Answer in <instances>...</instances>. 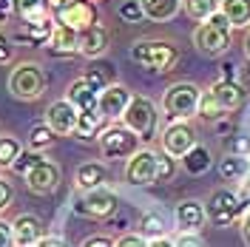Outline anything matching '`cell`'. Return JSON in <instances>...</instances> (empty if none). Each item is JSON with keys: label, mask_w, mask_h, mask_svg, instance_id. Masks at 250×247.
<instances>
[{"label": "cell", "mask_w": 250, "mask_h": 247, "mask_svg": "<svg viewBox=\"0 0 250 247\" xmlns=\"http://www.w3.org/2000/svg\"><path fill=\"white\" fill-rule=\"evenodd\" d=\"M162 151L173 159H182V156L196 145V131H193V125L188 123V120H173L162 128Z\"/></svg>", "instance_id": "obj_9"}, {"label": "cell", "mask_w": 250, "mask_h": 247, "mask_svg": "<svg viewBox=\"0 0 250 247\" xmlns=\"http://www.w3.org/2000/svg\"><path fill=\"white\" fill-rule=\"evenodd\" d=\"M245 54L250 57V34H248V40H245Z\"/></svg>", "instance_id": "obj_49"}, {"label": "cell", "mask_w": 250, "mask_h": 247, "mask_svg": "<svg viewBox=\"0 0 250 247\" xmlns=\"http://www.w3.org/2000/svg\"><path fill=\"white\" fill-rule=\"evenodd\" d=\"M54 3H65V0H51V6H54Z\"/></svg>", "instance_id": "obj_50"}, {"label": "cell", "mask_w": 250, "mask_h": 247, "mask_svg": "<svg viewBox=\"0 0 250 247\" xmlns=\"http://www.w3.org/2000/svg\"><path fill=\"white\" fill-rule=\"evenodd\" d=\"M15 15V0H0V23H6Z\"/></svg>", "instance_id": "obj_44"}, {"label": "cell", "mask_w": 250, "mask_h": 247, "mask_svg": "<svg viewBox=\"0 0 250 247\" xmlns=\"http://www.w3.org/2000/svg\"><path fill=\"white\" fill-rule=\"evenodd\" d=\"M230 154L250 156V137H236L233 142H230Z\"/></svg>", "instance_id": "obj_38"}, {"label": "cell", "mask_w": 250, "mask_h": 247, "mask_svg": "<svg viewBox=\"0 0 250 247\" xmlns=\"http://www.w3.org/2000/svg\"><path fill=\"white\" fill-rule=\"evenodd\" d=\"M156 123H159V114H156V105L148 100V97H131L128 108L123 114V125L128 131H134L140 139L154 137Z\"/></svg>", "instance_id": "obj_5"}, {"label": "cell", "mask_w": 250, "mask_h": 247, "mask_svg": "<svg viewBox=\"0 0 250 247\" xmlns=\"http://www.w3.org/2000/svg\"><path fill=\"white\" fill-rule=\"evenodd\" d=\"M12 233H15V247H37V242L43 239V222L23 213L12 222Z\"/></svg>", "instance_id": "obj_18"}, {"label": "cell", "mask_w": 250, "mask_h": 247, "mask_svg": "<svg viewBox=\"0 0 250 247\" xmlns=\"http://www.w3.org/2000/svg\"><path fill=\"white\" fill-rule=\"evenodd\" d=\"M219 12L228 17L230 29H245L250 26V0H222Z\"/></svg>", "instance_id": "obj_24"}, {"label": "cell", "mask_w": 250, "mask_h": 247, "mask_svg": "<svg viewBox=\"0 0 250 247\" xmlns=\"http://www.w3.org/2000/svg\"><path fill=\"white\" fill-rule=\"evenodd\" d=\"M242 230H245V239H248V245H250V213L245 216V222H242Z\"/></svg>", "instance_id": "obj_47"}, {"label": "cell", "mask_w": 250, "mask_h": 247, "mask_svg": "<svg viewBox=\"0 0 250 247\" xmlns=\"http://www.w3.org/2000/svg\"><path fill=\"white\" fill-rule=\"evenodd\" d=\"M208 219V210L199 199H185L176 205V225L182 233H196L205 225Z\"/></svg>", "instance_id": "obj_17"}, {"label": "cell", "mask_w": 250, "mask_h": 247, "mask_svg": "<svg viewBox=\"0 0 250 247\" xmlns=\"http://www.w3.org/2000/svg\"><path fill=\"white\" fill-rule=\"evenodd\" d=\"M65 100H68L77 111H94L97 108V100H100V91H97L85 77H77L71 85H68Z\"/></svg>", "instance_id": "obj_21"}, {"label": "cell", "mask_w": 250, "mask_h": 247, "mask_svg": "<svg viewBox=\"0 0 250 247\" xmlns=\"http://www.w3.org/2000/svg\"><path fill=\"white\" fill-rule=\"evenodd\" d=\"M242 199L236 196L233 190H216L210 202H208V219L216 225V227H228V225H233L236 219L242 216Z\"/></svg>", "instance_id": "obj_11"}, {"label": "cell", "mask_w": 250, "mask_h": 247, "mask_svg": "<svg viewBox=\"0 0 250 247\" xmlns=\"http://www.w3.org/2000/svg\"><path fill=\"white\" fill-rule=\"evenodd\" d=\"M77 117L80 111L68 103V100H57L46 108V125L57 134V137H68L77 131Z\"/></svg>", "instance_id": "obj_13"}, {"label": "cell", "mask_w": 250, "mask_h": 247, "mask_svg": "<svg viewBox=\"0 0 250 247\" xmlns=\"http://www.w3.org/2000/svg\"><path fill=\"white\" fill-rule=\"evenodd\" d=\"M20 151H23V145H20V139L12 137V134H3L0 137V168H12L15 165V159L20 156Z\"/></svg>", "instance_id": "obj_29"}, {"label": "cell", "mask_w": 250, "mask_h": 247, "mask_svg": "<svg viewBox=\"0 0 250 247\" xmlns=\"http://www.w3.org/2000/svg\"><path fill=\"white\" fill-rule=\"evenodd\" d=\"M83 247H114V242L105 239V236H88V239L83 242Z\"/></svg>", "instance_id": "obj_43"}, {"label": "cell", "mask_w": 250, "mask_h": 247, "mask_svg": "<svg viewBox=\"0 0 250 247\" xmlns=\"http://www.w3.org/2000/svg\"><path fill=\"white\" fill-rule=\"evenodd\" d=\"M176 165H173V156H159V168H156V182H162V179H171Z\"/></svg>", "instance_id": "obj_36"}, {"label": "cell", "mask_w": 250, "mask_h": 247, "mask_svg": "<svg viewBox=\"0 0 250 247\" xmlns=\"http://www.w3.org/2000/svg\"><path fill=\"white\" fill-rule=\"evenodd\" d=\"M51 142H54V131H51L46 123L31 125V131H29V148L31 151H43V148H48Z\"/></svg>", "instance_id": "obj_31"}, {"label": "cell", "mask_w": 250, "mask_h": 247, "mask_svg": "<svg viewBox=\"0 0 250 247\" xmlns=\"http://www.w3.org/2000/svg\"><path fill=\"white\" fill-rule=\"evenodd\" d=\"M12 199H15V190H12V185H9L6 179H0V210H3V207H9V205H12Z\"/></svg>", "instance_id": "obj_40"}, {"label": "cell", "mask_w": 250, "mask_h": 247, "mask_svg": "<svg viewBox=\"0 0 250 247\" xmlns=\"http://www.w3.org/2000/svg\"><path fill=\"white\" fill-rule=\"evenodd\" d=\"M0 247H15V233H12V225L0 222Z\"/></svg>", "instance_id": "obj_42"}, {"label": "cell", "mask_w": 250, "mask_h": 247, "mask_svg": "<svg viewBox=\"0 0 250 247\" xmlns=\"http://www.w3.org/2000/svg\"><path fill=\"white\" fill-rule=\"evenodd\" d=\"M100 151H103L105 159H131L140 151V137L134 131H128L123 123L108 125L100 134Z\"/></svg>", "instance_id": "obj_6"}, {"label": "cell", "mask_w": 250, "mask_h": 247, "mask_svg": "<svg viewBox=\"0 0 250 247\" xmlns=\"http://www.w3.org/2000/svg\"><path fill=\"white\" fill-rule=\"evenodd\" d=\"M242 187H245V193H250V173L245 176V182H242Z\"/></svg>", "instance_id": "obj_48"}, {"label": "cell", "mask_w": 250, "mask_h": 247, "mask_svg": "<svg viewBox=\"0 0 250 247\" xmlns=\"http://www.w3.org/2000/svg\"><path fill=\"white\" fill-rule=\"evenodd\" d=\"M219 3H222V0H182V9L188 12L190 20L205 23V20H210V17L219 12Z\"/></svg>", "instance_id": "obj_28"}, {"label": "cell", "mask_w": 250, "mask_h": 247, "mask_svg": "<svg viewBox=\"0 0 250 247\" xmlns=\"http://www.w3.org/2000/svg\"><path fill=\"white\" fill-rule=\"evenodd\" d=\"M142 12L148 20H156V23H165L171 20L179 9H182V0H140Z\"/></svg>", "instance_id": "obj_25"}, {"label": "cell", "mask_w": 250, "mask_h": 247, "mask_svg": "<svg viewBox=\"0 0 250 247\" xmlns=\"http://www.w3.org/2000/svg\"><path fill=\"white\" fill-rule=\"evenodd\" d=\"M131 97H134V94L128 91L125 85H120V82H111L105 91H100L97 111H100L105 120H123L125 108H128V103H131Z\"/></svg>", "instance_id": "obj_14"}, {"label": "cell", "mask_w": 250, "mask_h": 247, "mask_svg": "<svg viewBox=\"0 0 250 247\" xmlns=\"http://www.w3.org/2000/svg\"><path fill=\"white\" fill-rule=\"evenodd\" d=\"M9 91L17 100H37L46 91V71L40 62H17L9 74Z\"/></svg>", "instance_id": "obj_4"}, {"label": "cell", "mask_w": 250, "mask_h": 247, "mask_svg": "<svg viewBox=\"0 0 250 247\" xmlns=\"http://www.w3.org/2000/svg\"><path fill=\"white\" fill-rule=\"evenodd\" d=\"M117 205H120V199H117L114 190H108V187H97V190H83V196H77L71 207H74V213H80V216L105 219V216H111V213L117 210Z\"/></svg>", "instance_id": "obj_8"}, {"label": "cell", "mask_w": 250, "mask_h": 247, "mask_svg": "<svg viewBox=\"0 0 250 247\" xmlns=\"http://www.w3.org/2000/svg\"><path fill=\"white\" fill-rule=\"evenodd\" d=\"M37 247H68V245L62 242L60 236H43V239L37 242Z\"/></svg>", "instance_id": "obj_45"}, {"label": "cell", "mask_w": 250, "mask_h": 247, "mask_svg": "<svg viewBox=\"0 0 250 247\" xmlns=\"http://www.w3.org/2000/svg\"><path fill=\"white\" fill-rule=\"evenodd\" d=\"M114 247H148V242H145L142 236H134V233H131V236L117 239V242H114Z\"/></svg>", "instance_id": "obj_39"}, {"label": "cell", "mask_w": 250, "mask_h": 247, "mask_svg": "<svg viewBox=\"0 0 250 247\" xmlns=\"http://www.w3.org/2000/svg\"><path fill=\"white\" fill-rule=\"evenodd\" d=\"M23 179H26L29 190H34V193H51L60 185V165L43 156L34 168H29L23 173Z\"/></svg>", "instance_id": "obj_12"}, {"label": "cell", "mask_w": 250, "mask_h": 247, "mask_svg": "<svg viewBox=\"0 0 250 247\" xmlns=\"http://www.w3.org/2000/svg\"><path fill=\"white\" fill-rule=\"evenodd\" d=\"M105 131V117L100 114V111L94 108V111H80V117H77V134L80 139H94L97 134H103Z\"/></svg>", "instance_id": "obj_26"}, {"label": "cell", "mask_w": 250, "mask_h": 247, "mask_svg": "<svg viewBox=\"0 0 250 247\" xmlns=\"http://www.w3.org/2000/svg\"><path fill=\"white\" fill-rule=\"evenodd\" d=\"M196 117H202L205 123H216L225 117V111L219 108V103L213 100V94L210 91H202V100H199V111H196Z\"/></svg>", "instance_id": "obj_32"}, {"label": "cell", "mask_w": 250, "mask_h": 247, "mask_svg": "<svg viewBox=\"0 0 250 247\" xmlns=\"http://www.w3.org/2000/svg\"><path fill=\"white\" fill-rule=\"evenodd\" d=\"M140 236L142 239H162L165 236V222H162V216L159 213H145V216L140 219Z\"/></svg>", "instance_id": "obj_30"}, {"label": "cell", "mask_w": 250, "mask_h": 247, "mask_svg": "<svg viewBox=\"0 0 250 247\" xmlns=\"http://www.w3.org/2000/svg\"><path fill=\"white\" fill-rule=\"evenodd\" d=\"M199 100H202V88L196 82H173L162 97V108L173 120H190L199 111Z\"/></svg>", "instance_id": "obj_3"}, {"label": "cell", "mask_w": 250, "mask_h": 247, "mask_svg": "<svg viewBox=\"0 0 250 247\" xmlns=\"http://www.w3.org/2000/svg\"><path fill=\"white\" fill-rule=\"evenodd\" d=\"M148 247H173V242H171V239H165V236H162V239H154V242H151Z\"/></svg>", "instance_id": "obj_46"}, {"label": "cell", "mask_w": 250, "mask_h": 247, "mask_svg": "<svg viewBox=\"0 0 250 247\" xmlns=\"http://www.w3.org/2000/svg\"><path fill=\"white\" fill-rule=\"evenodd\" d=\"M108 182V170L100 162H85L77 168V187L80 190H97V187H105Z\"/></svg>", "instance_id": "obj_22"}, {"label": "cell", "mask_w": 250, "mask_h": 247, "mask_svg": "<svg viewBox=\"0 0 250 247\" xmlns=\"http://www.w3.org/2000/svg\"><path fill=\"white\" fill-rule=\"evenodd\" d=\"M208 91L213 94V100L219 103V108L225 111V114L242 108V103H245V88L239 82H233V80H216Z\"/></svg>", "instance_id": "obj_19"}, {"label": "cell", "mask_w": 250, "mask_h": 247, "mask_svg": "<svg viewBox=\"0 0 250 247\" xmlns=\"http://www.w3.org/2000/svg\"><path fill=\"white\" fill-rule=\"evenodd\" d=\"M128 54L137 65L151 71H171L179 60V48L168 40H137Z\"/></svg>", "instance_id": "obj_1"}, {"label": "cell", "mask_w": 250, "mask_h": 247, "mask_svg": "<svg viewBox=\"0 0 250 247\" xmlns=\"http://www.w3.org/2000/svg\"><path fill=\"white\" fill-rule=\"evenodd\" d=\"M230 23H228V17L216 12V15L210 17V20H205L196 26L193 31V46L199 48L202 54L208 57H219V54H225L228 48H230Z\"/></svg>", "instance_id": "obj_2"}, {"label": "cell", "mask_w": 250, "mask_h": 247, "mask_svg": "<svg viewBox=\"0 0 250 247\" xmlns=\"http://www.w3.org/2000/svg\"><path fill=\"white\" fill-rule=\"evenodd\" d=\"M12 54H15V46L6 40V34H0V65H6L12 60Z\"/></svg>", "instance_id": "obj_41"}, {"label": "cell", "mask_w": 250, "mask_h": 247, "mask_svg": "<svg viewBox=\"0 0 250 247\" xmlns=\"http://www.w3.org/2000/svg\"><path fill=\"white\" fill-rule=\"evenodd\" d=\"M54 23H60L65 29L85 31L97 23V9L91 0H65V3H54Z\"/></svg>", "instance_id": "obj_7"}, {"label": "cell", "mask_w": 250, "mask_h": 247, "mask_svg": "<svg viewBox=\"0 0 250 247\" xmlns=\"http://www.w3.org/2000/svg\"><path fill=\"white\" fill-rule=\"evenodd\" d=\"M48 54H54V57H68V54H77L80 51V31L74 29H65L60 23H54V29L48 34Z\"/></svg>", "instance_id": "obj_15"}, {"label": "cell", "mask_w": 250, "mask_h": 247, "mask_svg": "<svg viewBox=\"0 0 250 247\" xmlns=\"http://www.w3.org/2000/svg\"><path fill=\"white\" fill-rule=\"evenodd\" d=\"M40 159H43V156L37 154V151H20V156L15 159V165H12V170L23 176V173H26L29 168H34V165H37Z\"/></svg>", "instance_id": "obj_34"}, {"label": "cell", "mask_w": 250, "mask_h": 247, "mask_svg": "<svg viewBox=\"0 0 250 247\" xmlns=\"http://www.w3.org/2000/svg\"><path fill=\"white\" fill-rule=\"evenodd\" d=\"M111 46V34L105 26H100V23H94L91 29L80 31V54H85V57H103Z\"/></svg>", "instance_id": "obj_20"}, {"label": "cell", "mask_w": 250, "mask_h": 247, "mask_svg": "<svg viewBox=\"0 0 250 247\" xmlns=\"http://www.w3.org/2000/svg\"><path fill=\"white\" fill-rule=\"evenodd\" d=\"M85 80L91 82L97 91H105L111 82H108V68H88V74H85Z\"/></svg>", "instance_id": "obj_35"}, {"label": "cell", "mask_w": 250, "mask_h": 247, "mask_svg": "<svg viewBox=\"0 0 250 247\" xmlns=\"http://www.w3.org/2000/svg\"><path fill=\"white\" fill-rule=\"evenodd\" d=\"M15 15L23 20V26H46L54 12L48 0H15Z\"/></svg>", "instance_id": "obj_16"}, {"label": "cell", "mask_w": 250, "mask_h": 247, "mask_svg": "<svg viewBox=\"0 0 250 247\" xmlns=\"http://www.w3.org/2000/svg\"><path fill=\"white\" fill-rule=\"evenodd\" d=\"M173 247H205V242L199 239V233H182V236L173 242Z\"/></svg>", "instance_id": "obj_37"}, {"label": "cell", "mask_w": 250, "mask_h": 247, "mask_svg": "<svg viewBox=\"0 0 250 247\" xmlns=\"http://www.w3.org/2000/svg\"><path fill=\"white\" fill-rule=\"evenodd\" d=\"M182 168L190 173V176H202L205 170L210 168V151L205 148V145H193L185 156H182Z\"/></svg>", "instance_id": "obj_27"}, {"label": "cell", "mask_w": 250, "mask_h": 247, "mask_svg": "<svg viewBox=\"0 0 250 247\" xmlns=\"http://www.w3.org/2000/svg\"><path fill=\"white\" fill-rule=\"evenodd\" d=\"M142 17H145V12H142L140 0H123L120 3V20H125V23H140Z\"/></svg>", "instance_id": "obj_33"}, {"label": "cell", "mask_w": 250, "mask_h": 247, "mask_svg": "<svg viewBox=\"0 0 250 247\" xmlns=\"http://www.w3.org/2000/svg\"><path fill=\"white\" fill-rule=\"evenodd\" d=\"M250 173V159L248 156L228 154L219 159V176L225 182H245V176Z\"/></svg>", "instance_id": "obj_23"}, {"label": "cell", "mask_w": 250, "mask_h": 247, "mask_svg": "<svg viewBox=\"0 0 250 247\" xmlns=\"http://www.w3.org/2000/svg\"><path fill=\"white\" fill-rule=\"evenodd\" d=\"M156 168H159V154L151 151V148H140L137 154L128 159V165H125V182L137 185V187L154 185Z\"/></svg>", "instance_id": "obj_10"}]
</instances>
